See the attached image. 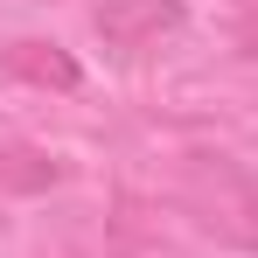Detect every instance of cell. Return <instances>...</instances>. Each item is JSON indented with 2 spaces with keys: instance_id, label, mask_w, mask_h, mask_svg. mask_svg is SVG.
<instances>
[{
  "instance_id": "obj_1",
  "label": "cell",
  "mask_w": 258,
  "mask_h": 258,
  "mask_svg": "<svg viewBox=\"0 0 258 258\" xmlns=\"http://www.w3.org/2000/svg\"><path fill=\"white\" fill-rule=\"evenodd\" d=\"M91 21H98L105 49H119V56H140V49H154L161 35H174V28L188 21V7H181V0H105Z\"/></svg>"
},
{
  "instance_id": "obj_2",
  "label": "cell",
  "mask_w": 258,
  "mask_h": 258,
  "mask_svg": "<svg viewBox=\"0 0 258 258\" xmlns=\"http://www.w3.org/2000/svg\"><path fill=\"white\" fill-rule=\"evenodd\" d=\"M7 70L14 77H28V84H49V91H77V56L70 49H56V42H14L7 49Z\"/></svg>"
},
{
  "instance_id": "obj_3",
  "label": "cell",
  "mask_w": 258,
  "mask_h": 258,
  "mask_svg": "<svg viewBox=\"0 0 258 258\" xmlns=\"http://www.w3.org/2000/svg\"><path fill=\"white\" fill-rule=\"evenodd\" d=\"M7 161H28V154H0V174H7V181H14V168H7Z\"/></svg>"
}]
</instances>
